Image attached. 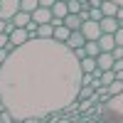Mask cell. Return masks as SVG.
<instances>
[{
	"instance_id": "5bb4252c",
	"label": "cell",
	"mask_w": 123,
	"mask_h": 123,
	"mask_svg": "<svg viewBox=\"0 0 123 123\" xmlns=\"http://www.w3.org/2000/svg\"><path fill=\"white\" fill-rule=\"evenodd\" d=\"M101 12H104V17H116L118 3H113V0H104V3H101Z\"/></svg>"
},
{
	"instance_id": "9c48e42d",
	"label": "cell",
	"mask_w": 123,
	"mask_h": 123,
	"mask_svg": "<svg viewBox=\"0 0 123 123\" xmlns=\"http://www.w3.org/2000/svg\"><path fill=\"white\" fill-rule=\"evenodd\" d=\"M113 54H111V52H98V57H96V67L101 69V71H106V69H111V67H113Z\"/></svg>"
},
{
	"instance_id": "4fadbf2b",
	"label": "cell",
	"mask_w": 123,
	"mask_h": 123,
	"mask_svg": "<svg viewBox=\"0 0 123 123\" xmlns=\"http://www.w3.org/2000/svg\"><path fill=\"white\" fill-rule=\"evenodd\" d=\"M30 12H25V10H17V12L12 15V20H10V22H12L15 27H27V22H30Z\"/></svg>"
},
{
	"instance_id": "74e56055",
	"label": "cell",
	"mask_w": 123,
	"mask_h": 123,
	"mask_svg": "<svg viewBox=\"0 0 123 123\" xmlns=\"http://www.w3.org/2000/svg\"><path fill=\"white\" fill-rule=\"evenodd\" d=\"M0 67H3V64H0Z\"/></svg>"
},
{
	"instance_id": "83f0119b",
	"label": "cell",
	"mask_w": 123,
	"mask_h": 123,
	"mask_svg": "<svg viewBox=\"0 0 123 123\" xmlns=\"http://www.w3.org/2000/svg\"><path fill=\"white\" fill-rule=\"evenodd\" d=\"M116 20H118V25L123 27V5H118V12H116Z\"/></svg>"
},
{
	"instance_id": "3957f363",
	"label": "cell",
	"mask_w": 123,
	"mask_h": 123,
	"mask_svg": "<svg viewBox=\"0 0 123 123\" xmlns=\"http://www.w3.org/2000/svg\"><path fill=\"white\" fill-rule=\"evenodd\" d=\"M79 30H81V35H84V39H98L101 37V27H98L96 20H84Z\"/></svg>"
},
{
	"instance_id": "52a82bcc",
	"label": "cell",
	"mask_w": 123,
	"mask_h": 123,
	"mask_svg": "<svg viewBox=\"0 0 123 123\" xmlns=\"http://www.w3.org/2000/svg\"><path fill=\"white\" fill-rule=\"evenodd\" d=\"M84 42H86V39H84V35H81V30H71L64 44H67V47L71 49V52H74V49H79V47H84Z\"/></svg>"
},
{
	"instance_id": "ac0fdd59",
	"label": "cell",
	"mask_w": 123,
	"mask_h": 123,
	"mask_svg": "<svg viewBox=\"0 0 123 123\" xmlns=\"http://www.w3.org/2000/svg\"><path fill=\"white\" fill-rule=\"evenodd\" d=\"M84 52H86V57H98V52H101L98 42H96V39H86V42H84Z\"/></svg>"
},
{
	"instance_id": "8fae6325",
	"label": "cell",
	"mask_w": 123,
	"mask_h": 123,
	"mask_svg": "<svg viewBox=\"0 0 123 123\" xmlns=\"http://www.w3.org/2000/svg\"><path fill=\"white\" fill-rule=\"evenodd\" d=\"M96 42H98V49H101V52H111V49L116 47L113 35H106V32H101V37L96 39Z\"/></svg>"
},
{
	"instance_id": "9a60e30c",
	"label": "cell",
	"mask_w": 123,
	"mask_h": 123,
	"mask_svg": "<svg viewBox=\"0 0 123 123\" xmlns=\"http://www.w3.org/2000/svg\"><path fill=\"white\" fill-rule=\"evenodd\" d=\"M79 67H81V74H91L96 69V57H84L79 59Z\"/></svg>"
},
{
	"instance_id": "ba28073f",
	"label": "cell",
	"mask_w": 123,
	"mask_h": 123,
	"mask_svg": "<svg viewBox=\"0 0 123 123\" xmlns=\"http://www.w3.org/2000/svg\"><path fill=\"white\" fill-rule=\"evenodd\" d=\"M98 27H101V32L113 35L121 25H118V20H116V17H101V20H98Z\"/></svg>"
},
{
	"instance_id": "4dcf8cb0",
	"label": "cell",
	"mask_w": 123,
	"mask_h": 123,
	"mask_svg": "<svg viewBox=\"0 0 123 123\" xmlns=\"http://www.w3.org/2000/svg\"><path fill=\"white\" fill-rule=\"evenodd\" d=\"M57 3V0H39V5H42V7H52Z\"/></svg>"
},
{
	"instance_id": "484cf974",
	"label": "cell",
	"mask_w": 123,
	"mask_h": 123,
	"mask_svg": "<svg viewBox=\"0 0 123 123\" xmlns=\"http://www.w3.org/2000/svg\"><path fill=\"white\" fill-rule=\"evenodd\" d=\"M111 54H113V59H123V47H113V49H111Z\"/></svg>"
},
{
	"instance_id": "e0dca14e",
	"label": "cell",
	"mask_w": 123,
	"mask_h": 123,
	"mask_svg": "<svg viewBox=\"0 0 123 123\" xmlns=\"http://www.w3.org/2000/svg\"><path fill=\"white\" fill-rule=\"evenodd\" d=\"M52 32H54V27H52V22H44V25H37V37H39V39H52Z\"/></svg>"
},
{
	"instance_id": "d4e9b609",
	"label": "cell",
	"mask_w": 123,
	"mask_h": 123,
	"mask_svg": "<svg viewBox=\"0 0 123 123\" xmlns=\"http://www.w3.org/2000/svg\"><path fill=\"white\" fill-rule=\"evenodd\" d=\"M113 39H116V44H118V47H123V27H118L116 32H113Z\"/></svg>"
},
{
	"instance_id": "cb8c5ba5",
	"label": "cell",
	"mask_w": 123,
	"mask_h": 123,
	"mask_svg": "<svg viewBox=\"0 0 123 123\" xmlns=\"http://www.w3.org/2000/svg\"><path fill=\"white\" fill-rule=\"evenodd\" d=\"M94 74H81V86H91V84H94Z\"/></svg>"
},
{
	"instance_id": "8992f818",
	"label": "cell",
	"mask_w": 123,
	"mask_h": 123,
	"mask_svg": "<svg viewBox=\"0 0 123 123\" xmlns=\"http://www.w3.org/2000/svg\"><path fill=\"white\" fill-rule=\"evenodd\" d=\"M30 17H32V22H37V25H44V22H49V20H52V10L39 5L37 10H32V12H30Z\"/></svg>"
},
{
	"instance_id": "8d00e7d4",
	"label": "cell",
	"mask_w": 123,
	"mask_h": 123,
	"mask_svg": "<svg viewBox=\"0 0 123 123\" xmlns=\"http://www.w3.org/2000/svg\"><path fill=\"white\" fill-rule=\"evenodd\" d=\"M0 108H3V101H0Z\"/></svg>"
},
{
	"instance_id": "277c9868",
	"label": "cell",
	"mask_w": 123,
	"mask_h": 123,
	"mask_svg": "<svg viewBox=\"0 0 123 123\" xmlns=\"http://www.w3.org/2000/svg\"><path fill=\"white\" fill-rule=\"evenodd\" d=\"M20 10V0H0V17L12 20V15Z\"/></svg>"
},
{
	"instance_id": "5b68a950",
	"label": "cell",
	"mask_w": 123,
	"mask_h": 123,
	"mask_svg": "<svg viewBox=\"0 0 123 123\" xmlns=\"http://www.w3.org/2000/svg\"><path fill=\"white\" fill-rule=\"evenodd\" d=\"M7 39H10V44H12V47H20V44H25L27 39H30V35H27L25 27H15L12 32L7 35Z\"/></svg>"
},
{
	"instance_id": "f546056e",
	"label": "cell",
	"mask_w": 123,
	"mask_h": 123,
	"mask_svg": "<svg viewBox=\"0 0 123 123\" xmlns=\"http://www.w3.org/2000/svg\"><path fill=\"white\" fill-rule=\"evenodd\" d=\"M7 54H10V49H5V47H3V49H0V64H3V62L7 59Z\"/></svg>"
},
{
	"instance_id": "2e32d148",
	"label": "cell",
	"mask_w": 123,
	"mask_h": 123,
	"mask_svg": "<svg viewBox=\"0 0 123 123\" xmlns=\"http://www.w3.org/2000/svg\"><path fill=\"white\" fill-rule=\"evenodd\" d=\"M81 22H84V20L79 17V12H69V15L64 17V25H67L69 30H79V27H81Z\"/></svg>"
},
{
	"instance_id": "d6986e66",
	"label": "cell",
	"mask_w": 123,
	"mask_h": 123,
	"mask_svg": "<svg viewBox=\"0 0 123 123\" xmlns=\"http://www.w3.org/2000/svg\"><path fill=\"white\" fill-rule=\"evenodd\" d=\"M106 91H108V96L121 94V91H123V79H113V81H111V84L106 86Z\"/></svg>"
},
{
	"instance_id": "30bf717a",
	"label": "cell",
	"mask_w": 123,
	"mask_h": 123,
	"mask_svg": "<svg viewBox=\"0 0 123 123\" xmlns=\"http://www.w3.org/2000/svg\"><path fill=\"white\" fill-rule=\"evenodd\" d=\"M54 27V32H52V39H57V42H67V37H69V32L71 30L64 25V20H62L59 25H52Z\"/></svg>"
},
{
	"instance_id": "6da1fadb",
	"label": "cell",
	"mask_w": 123,
	"mask_h": 123,
	"mask_svg": "<svg viewBox=\"0 0 123 123\" xmlns=\"http://www.w3.org/2000/svg\"><path fill=\"white\" fill-rule=\"evenodd\" d=\"M79 86V59L57 39H27L0 67V101L15 121L47 118L64 111L76 101Z\"/></svg>"
},
{
	"instance_id": "e575fe53",
	"label": "cell",
	"mask_w": 123,
	"mask_h": 123,
	"mask_svg": "<svg viewBox=\"0 0 123 123\" xmlns=\"http://www.w3.org/2000/svg\"><path fill=\"white\" fill-rule=\"evenodd\" d=\"M113 3H118V5H123V0H113Z\"/></svg>"
},
{
	"instance_id": "ffe728a7",
	"label": "cell",
	"mask_w": 123,
	"mask_h": 123,
	"mask_svg": "<svg viewBox=\"0 0 123 123\" xmlns=\"http://www.w3.org/2000/svg\"><path fill=\"white\" fill-rule=\"evenodd\" d=\"M37 7H39V0H20V10H25V12H32Z\"/></svg>"
},
{
	"instance_id": "7c38bea8",
	"label": "cell",
	"mask_w": 123,
	"mask_h": 123,
	"mask_svg": "<svg viewBox=\"0 0 123 123\" xmlns=\"http://www.w3.org/2000/svg\"><path fill=\"white\" fill-rule=\"evenodd\" d=\"M49 10H52V17H59V20H64V17L69 15V7H67L64 0H57V3L49 7Z\"/></svg>"
},
{
	"instance_id": "44dd1931",
	"label": "cell",
	"mask_w": 123,
	"mask_h": 123,
	"mask_svg": "<svg viewBox=\"0 0 123 123\" xmlns=\"http://www.w3.org/2000/svg\"><path fill=\"white\" fill-rule=\"evenodd\" d=\"M94 94H96V89H94V86H79V96H76V98H79V101H84V98H91Z\"/></svg>"
},
{
	"instance_id": "1f68e13d",
	"label": "cell",
	"mask_w": 123,
	"mask_h": 123,
	"mask_svg": "<svg viewBox=\"0 0 123 123\" xmlns=\"http://www.w3.org/2000/svg\"><path fill=\"white\" fill-rule=\"evenodd\" d=\"M39 121H42V118H22L20 123H39Z\"/></svg>"
},
{
	"instance_id": "f35d334b",
	"label": "cell",
	"mask_w": 123,
	"mask_h": 123,
	"mask_svg": "<svg viewBox=\"0 0 123 123\" xmlns=\"http://www.w3.org/2000/svg\"><path fill=\"white\" fill-rule=\"evenodd\" d=\"M64 3H67V0H64Z\"/></svg>"
},
{
	"instance_id": "7a4b0ae2",
	"label": "cell",
	"mask_w": 123,
	"mask_h": 123,
	"mask_svg": "<svg viewBox=\"0 0 123 123\" xmlns=\"http://www.w3.org/2000/svg\"><path fill=\"white\" fill-rule=\"evenodd\" d=\"M96 118H101V123H123V91L96 104Z\"/></svg>"
},
{
	"instance_id": "603a6c76",
	"label": "cell",
	"mask_w": 123,
	"mask_h": 123,
	"mask_svg": "<svg viewBox=\"0 0 123 123\" xmlns=\"http://www.w3.org/2000/svg\"><path fill=\"white\" fill-rule=\"evenodd\" d=\"M101 17H104V12H101V7H89V20H96V22H98Z\"/></svg>"
},
{
	"instance_id": "d590c367",
	"label": "cell",
	"mask_w": 123,
	"mask_h": 123,
	"mask_svg": "<svg viewBox=\"0 0 123 123\" xmlns=\"http://www.w3.org/2000/svg\"><path fill=\"white\" fill-rule=\"evenodd\" d=\"M79 3H86V0H79Z\"/></svg>"
},
{
	"instance_id": "f1b7e54d",
	"label": "cell",
	"mask_w": 123,
	"mask_h": 123,
	"mask_svg": "<svg viewBox=\"0 0 123 123\" xmlns=\"http://www.w3.org/2000/svg\"><path fill=\"white\" fill-rule=\"evenodd\" d=\"M7 42H10V39H7V35H5V32H0V49H3V47H7Z\"/></svg>"
},
{
	"instance_id": "7402d4cb",
	"label": "cell",
	"mask_w": 123,
	"mask_h": 123,
	"mask_svg": "<svg viewBox=\"0 0 123 123\" xmlns=\"http://www.w3.org/2000/svg\"><path fill=\"white\" fill-rule=\"evenodd\" d=\"M86 3H79V0H67V7H69V12H79L81 7H84Z\"/></svg>"
},
{
	"instance_id": "d6a6232c",
	"label": "cell",
	"mask_w": 123,
	"mask_h": 123,
	"mask_svg": "<svg viewBox=\"0 0 123 123\" xmlns=\"http://www.w3.org/2000/svg\"><path fill=\"white\" fill-rule=\"evenodd\" d=\"M69 123H86V121H84V118H81V116H74V118H71Z\"/></svg>"
},
{
	"instance_id": "4316f807",
	"label": "cell",
	"mask_w": 123,
	"mask_h": 123,
	"mask_svg": "<svg viewBox=\"0 0 123 123\" xmlns=\"http://www.w3.org/2000/svg\"><path fill=\"white\" fill-rule=\"evenodd\" d=\"M111 69H113V71H123V59H116V62H113V67H111Z\"/></svg>"
},
{
	"instance_id": "836d02e7",
	"label": "cell",
	"mask_w": 123,
	"mask_h": 123,
	"mask_svg": "<svg viewBox=\"0 0 123 123\" xmlns=\"http://www.w3.org/2000/svg\"><path fill=\"white\" fill-rule=\"evenodd\" d=\"M5 27H7V20H3V17H0V32H5Z\"/></svg>"
}]
</instances>
